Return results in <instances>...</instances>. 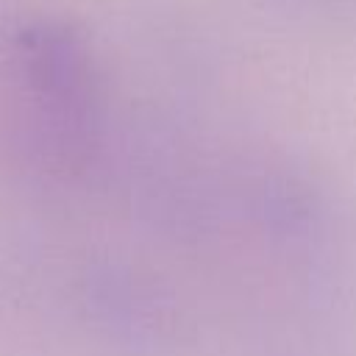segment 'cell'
Here are the masks:
<instances>
[{
	"mask_svg": "<svg viewBox=\"0 0 356 356\" xmlns=\"http://www.w3.org/2000/svg\"><path fill=\"white\" fill-rule=\"evenodd\" d=\"M0 56V100L17 142L44 167H81L97 139V75L83 36L56 19L28 22Z\"/></svg>",
	"mask_w": 356,
	"mask_h": 356,
	"instance_id": "obj_1",
	"label": "cell"
}]
</instances>
